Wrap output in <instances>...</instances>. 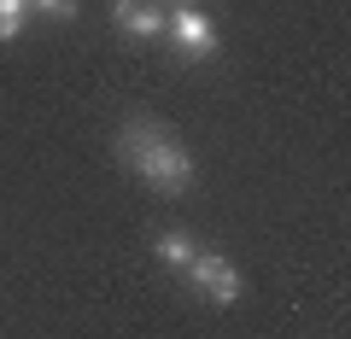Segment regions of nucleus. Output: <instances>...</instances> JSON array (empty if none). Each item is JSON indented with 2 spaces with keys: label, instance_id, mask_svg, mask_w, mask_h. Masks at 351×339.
Masks as SVG:
<instances>
[{
  "label": "nucleus",
  "instance_id": "6",
  "mask_svg": "<svg viewBox=\"0 0 351 339\" xmlns=\"http://www.w3.org/2000/svg\"><path fill=\"white\" fill-rule=\"evenodd\" d=\"M29 24V0H0V41H18Z\"/></svg>",
  "mask_w": 351,
  "mask_h": 339
},
{
  "label": "nucleus",
  "instance_id": "3",
  "mask_svg": "<svg viewBox=\"0 0 351 339\" xmlns=\"http://www.w3.org/2000/svg\"><path fill=\"white\" fill-rule=\"evenodd\" d=\"M182 275H188V287H199L211 304H234L240 299V269L228 264L223 251H193V264L182 269Z\"/></svg>",
  "mask_w": 351,
  "mask_h": 339
},
{
  "label": "nucleus",
  "instance_id": "4",
  "mask_svg": "<svg viewBox=\"0 0 351 339\" xmlns=\"http://www.w3.org/2000/svg\"><path fill=\"white\" fill-rule=\"evenodd\" d=\"M112 24L123 29L129 41H158L164 36V6H158V0H117Z\"/></svg>",
  "mask_w": 351,
  "mask_h": 339
},
{
  "label": "nucleus",
  "instance_id": "5",
  "mask_svg": "<svg viewBox=\"0 0 351 339\" xmlns=\"http://www.w3.org/2000/svg\"><path fill=\"white\" fill-rule=\"evenodd\" d=\"M152 251H158V264H164V269H176V275H182V269L193 264V251H199V246H193V234H182V228H164Z\"/></svg>",
  "mask_w": 351,
  "mask_h": 339
},
{
  "label": "nucleus",
  "instance_id": "7",
  "mask_svg": "<svg viewBox=\"0 0 351 339\" xmlns=\"http://www.w3.org/2000/svg\"><path fill=\"white\" fill-rule=\"evenodd\" d=\"M29 12H47V18H76V0H29Z\"/></svg>",
  "mask_w": 351,
  "mask_h": 339
},
{
  "label": "nucleus",
  "instance_id": "2",
  "mask_svg": "<svg viewBox=\"0 0 351 339\" xmlns=\"http://www.w3.org/2000/svg\"><path fill=\"white\" fill-rule=\"evenodd\" d=\"M164 36H170V47L182 53V59H211V53H217V24L199 12V6H176V12H164Z\"/></svg>",
  "mask_w": 351,
  "mask_h": 339
},
{
  "label": "nucleus",
  "instance_id": "1",
  "mask_svg": "<svg viewBox=\"0 0 351 339\" xmlns=\"http://www.w3.org/2000/svg\"><path fill=\"white\" fill-rule=\"evenodd\" d=\"M117 158H123L152 193H170V199H182V193L199 181L193 152L182 147V140H176L158 117H129V123L117 129Z\"/></svg>",
  "mask_w": 351,
  "mask_h": 339
}]
</instances>
